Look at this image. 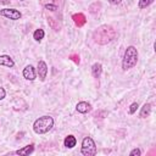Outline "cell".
I'll use <instances>...</instances> for the list:
<instances>
[{
  "instance_id": "6da1fadb",
  "label": "cell",
  "mask_w": 156,
  "mask_h": 156,
  "mask_svg": "<svg viewBox=\"0 0 156 156\" xmlns=\"http://www.w3.org/2000/svg\"><path fill=\"white\" fill-rule=\"evenodd\" d=\"M115 38H116V30L111 26H108V24H102V26L98 27L94 30V33H93L94 41L100 44V45L108 44Z\"/></svg>"
},
{
  "instance_id": "7a4b0ae2",
  "label": "cell",
  "mask_w": 156,
  "mask_h": 156,
  "mask_svg": "<svg viewBox=\"0 0 156 156\" xmlns=\"http://www.w3.org/2000/svg\"><path fill=\"white\" fill-rule=\"evenodd\" d=\"M54 126V119L52 117L50 116H43V117H39L34 124H33V130L37 133V134H44V133H48Z\"/></svg>"
},
{
  "instance_id": "3957f363",
  "label": "cell",
  "mask_w": 156,
  "mask_h": 156,
  "mask_svg": "<svg viewBox=\"0 0 156 156\" xmlns=\"http://www.w3.org/2000/svg\"><path fill=\"white\" fill-rule=\"evenodd\" d=\"M136 61H138V51L134 46H128L126 52H124V56H123V61H122V68L124 71L134 67L136 65Z\"/></svg>"
},
{
  "instance_id": "277c9868",
  "label": "cell",
  "mask_w": 156,
  "mask_h": 156,
  "mask_svg": "<svg viewBox=\"0 0 156 156\" xmlns=\"http://www.w3.org/2000/svg\"><path fill=\"white\" fill-rule=\"evenodd\" d=\"M82 154L85 156H94L96 154V146L90 136H85L82 141Z\"/></svg>"
},
{
  "instance_id": "5b68a950",
  "label": "cell",
  "mask_w": 156,
  "mask_h": 156,
  "mask_svg": "<svg viewBox=\"0 0 156 156\" xmlns=\"http://www.w3.org/2000/svg\"><path fill=\"white\" fill-rule=\"evenodd\" d=\"M0 16H4L10 20H20L22 13L15 9H2V10H0Z\"/></svg>"
},
{
  "instance_id": "8992f818",
  "label": "cell",
  "mask_w": 156,
  "mask_h": 156,
  "mask_svg": "<svg viewBox=\"0 0 156 156\" xmlns=\"http://www.w3.org/2000/svg\"><path fill=\"white\" fill-rule=\"evenodd\" d=\"M23 77L28 80H34L35 79V71H34V67L32 65L26 66V68L23 69Z\"/></svg>"
},
{
  "instance_id": "52a82bcc",
  "label": "cell",
  "mask_w": 156,
  "mask_h": 156,
  "mask_svg": "<svg viewBox=\"0 0 156 156\" xmlns=\"http://www.w3.org/2000/svg\"><path fill=\"white\" fill-rule=\"evenodd\" d=\"M48 73V66L44 61H39L38 62V76L40 78V80H44Z\"/></svg>"
},
{
  "instance_id": "ba28073f",
  "label": "cell",
  "mask_w": 156,
  "mask_h": 156,
  "mask_svg": "<svg viewBox=\"0 0 156 156\" xmlns=\"http://www.w3.org/2000/svg\"><path fill=\"white\" fill-rule=\"evenodd\" d=\"M72 20H73V22H74V24H76L77 27H83V26L85 24V22H87L85 16H84L83 13H80V12L74 13V15L72 16Z\"/></svg>"
},
{
  "instance_id": "9c48e42d",
  "label": "cell",
  "mask_w": 156,
  "mask_h": 156,
  "mask_svg": "<svg viewBox=\"0 0 156 156\" xmlns=\"http://www.w3.org/2000/svg\"><path fill=\"white\" fill-rule=\"evenodd\" d=\"M76 108H77V111H78V112H80V113H87V112H89V111H90L91 106H90V104H89V102L80 101V102H78V104H77Z\"/></svg>"
},
{
  "instance_id": "30bf717a",
  "label": "cell",
  "mask_w": 156,
  "mask_h": 156,
  "mask_svg": "<svg viewBox=\"0 0 156 156\" xmlns=\"http://www.w3.org/2000/svg\"><path fill=\"white\" fill-rule=\"evenodd\" d=\"M33 151H34V145L30 144V145H27V146H24V147L17 150V151H15V152H12V154H17V155H29V154H32Z\"/></svg>"
},
{
  "instance_id": "8fae6325",
  "label": "cell",
  "mask_w": 156,
  "mask_h": 156,
  "mask_svg": "<svg viewBox=\"0 0 156 156\" xmlns=\"http://www.w3.org/2000/svg\"><path fill=\"white\" fill-rule=\"evenodd\" d=\"M0 65L6 66V67H13L15 62H13V60H12L10 56H7V55H1V56H0Z\"/></svg>"
},
{
  "instance_id": "7c38bea8",
  "label": "cell",
  "mask_w": 156,
  "mask_h": 156,
  "mask_svg": "<svg viewBox=\"0 0 156 156\" xmlns=\"http://www.w3.org/2000/svg\"><path fill=\"white\" fill-rule=\"evenodd\" d=\"M48 23H49V26L54 29V30H60V28H61V26H60V22H58V20H55L54 17H51V16H49L48 17Z\"/></svg>"
},
{
  "instance_id": "4fadbf2b",
  "label": "cell",
  "mask_w": 156,
  "mask_h": 156,
  "mask_svg": "<svg viewBox=\"0 0 156 156\" xmlns=\"http://www.w3.org/2000/svg\"><path fill=\"white\" fill-rule=\"evenodd\" d=\"M76 143H77V140H76V138H74L73 135L66 136V138H65V141H63L65 146L68 147V149H72L73 146H76Z\"/></svg>"
},
{
  "instance_id": "5bb4252c",
  "label": "cell",
  "mask_w": 156,
  "mask_h": 156,
  "mask_svg": "<svg viewBox=\"0 0 156 156\" xmlns=\"http://www.w3.org/2000/svg\"><path fill=\"white\" fill-rule=\"evenodd\" d=\"M101 71H102V68H101V63L96 62V63L93 65V67H91V73H93V76H94L95 78H99V77H100Z\"/></svg>"
},
{
  "instance_id": "9a60e30c",
  "label": "cell",
  "mask_w": 156,
  "mask_h": 156,
  "mask_svg": "<svg viewBox=\"0 0 156 156\" xmlns=\"http://www.w3.org/2000/svg\"><path fill=\"white\" fill-rule=\"evenodd\" d=\"M150 112H151V105H150V104H145V105L141 107L140 117H141V118H146V117H149Z\"/></svg>"
},
{
  "instance_id": "2e32d148",
  "label": "cell",
  "mask_w": 156,
  "mask_h": 156,
  "mask_svg": "<svg viewBox=\"0 0 156 156\" xmlns=\"http://www.w3.org/2000/svg\"><path fill=\"white\" fill-rule=\"evenodd\" d=\"M100 7H101V4H100L99 1H95V2H93V4L89 6V12H90V13H96V12L100 10Z\"/></svg>"
},
{
  "instance_id": "e0dca14e",
  "label": "cell",
  "mask_w": 156,
  "mask_h": 156,
  "mask_svg": "<svg viewBox=\"0 0 156 156\" xmlns=\"http://www.w3.org/2000/svg\"><path fill=\"white\" fill-rule=\"evenodd\" d=\"M44 30L43 29H37L35 32H34V34H33V37H34V39L37 40V41H39V40H41L43 38H44Z\"/></svg>"
},
{
  "instance_id": "ac0fdd59",
  "label": "cell",
  "mask_w": 156,
  "mask_h": 156,
  "mask_svg": "<svg viewBox=\"0 0 156 156\" xmlns=\"http://www.w3.org/2000/svg\"><path fill=\"white\" fill-rule=\"evenodd\" d=\"M154 0H139V9H145L149 5H151Z\"/></svg>"
},
{
  "instance_id": "d6986e66",
  "label": "cell",
  "mask_w": 156,
  "mask_h": 156,
  "mask_svg": "<svg viewBox=\"0 0 156 156\" xmlns=\"http://www.w3.org/2000/svg\"><path fill=\"white\" fill-rule=\"evenodd\" d=\"M138 107H139V106H138V102H133V104L129 106V113L133 115V113L138 110Z\"/></svg>"
},
{
  "instance_id": "ffe728a7",
  "label": "cell",
  "mask_w": 156,
  "mask_h": 156,
  "mask_svg": "<svg viewBox=\"0 0 156 156\" xmlns=\"http://www.w3.org/2000/svg\"><path fill=\"white\" fill-rule=\"evenodd\" d=\"M69 58H71V60H72L74 63H77V65L79 63V56H78L77 54H72V55L69 56Z\"/></svg>"
},
{
  "instance_id": "44dd1931",
  "label": "cell",
  "mask_w": 156,
  "mask_h": 156,
  "mask_svg": "<svg viewBox=\"0 0 156 156\" xmlns=\"http://www.w3.org/2000/svg\"><path fill=\"white\" fill-rule=\"evenodd\" d=\"M141 151L139 149H133L130 152H129V156H140Z\"/></svg>"
},
{
  "instance_id": "7402d4cb",
  "label": "cell",
  "mask_w": 156,
  "mask_h": 156,
  "mask_svg": "<svg viewBox=\"0 0 156 156\" xmlns=\"http://www.w3.org/2000/svg\"><path fill=\"white\" fill-rule=\"evenodd\" d=\"M45 9H46V10H50V11H56V10H57V6H56V5L48 4V5H45Z\"/></svg>"
},
{
  "instance_id": "603a6c76",
  "label": "cell",
  "mask_w": 156,
  "mask_h": 156,
  "mask_svg": "<svg viewBox=\"0 0 156 156\" xmlns=\"http://www.w3.org/2000/svg\"><path fill=\"white\" fill-rule=\"evenodd\" d=\"M5 95H6V93H5V89L0 87V100H1V99H4V98H5Z\"/></svg>"
},
{
  "instance_id": "cb8c5ba5",
  "label": "cell",
  "mask_w": 156,
  "mask_h": 156,
  "mask_svg": "<svg viewBox=\"0 0 156 156\" xmlns=\"http://www.w3.org/2000/svg\"><path fill=\"white\" fill-rule=\"evenodd\" d=\"M108 2H110V4H112V5H117V4H119V2H121V0H108Z\"/></svg>"
},
{
  "instance_id": "d4e9b609",
  "label": "cell",
  "mask_w": 156,
  "mask_h": 156,
  "mask_svg": "<svg viewBox=\"0 0 156 156\" xmlns=\"http://www.w3.org/2000/svg\"><path fill=\"white\" fill-rule=\"evenodd\" d=\"M10 1H11V0H0V4L6 5V4H10Z\"/></svg>"
}]
</instances>
